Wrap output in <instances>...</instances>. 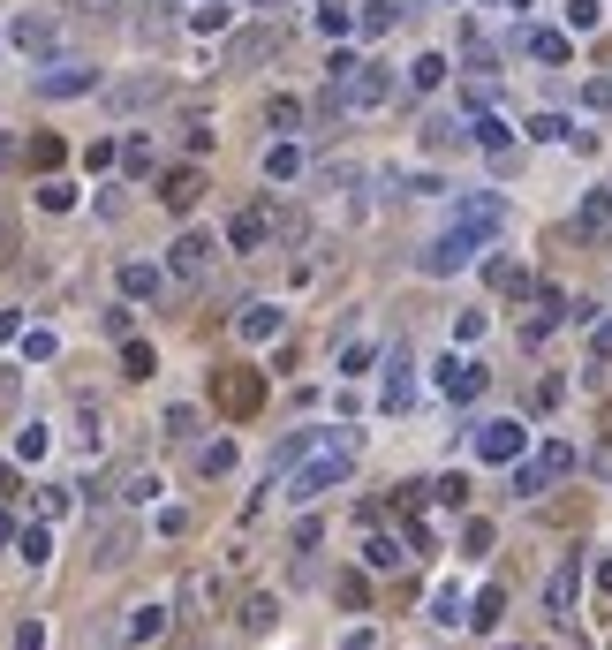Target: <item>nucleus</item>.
<instances>
[{
  "label": "nucleus",
  "mask_w": 612,
  "mask_h": 650,
  "mask_svg": "<svg viewBox=\"0 0 612 650\" xmlns=\"http://www.w3.org/2000/svg\"><path fill=\"white\" fill-rule=\"evenodd\" d=\"M348 469H356V439H325L318 454H310V462L288 477V499H295V507H310V499H325L340 477H348Z\"/></svg>",
  "instance_id": "f257e3e1"
},
{
  "label": "nucleus",
  "mask_w": 612,
  "mask_h": 650,
  "mask_svg": "<svg viewBox=\"0 0 612 650\" xmlns=\"http://www.w3.org/2000/svg\"><path fill=\"white\" fill-rule=\"evenodd\" d=\"M212 401H220V416H257V401H265V378L250 371V363H227V371H212Z\"/></svg>",
  "instance_id": "f03ea898"
},
{
  "label": "nucleus",
  "mask_w": 612,
  "mask_h": 650,
  "mask_svg": "<svg viewBox=\"0 0 612 650\" xmlns=\"http://www.w3.org/2000/svg\"><path fill=\"white\" fill-rule=\"evenodd\" d=\"M91 560L99 567H129L136 560V522L129 514H114V507L91 514Z\"/></svg>",
  "instance_id": "7ed1b4c3"
},
{
  "label": "nucleus",
  "mask_w": 612,
  "mask_h": 650,
  "mask_svg": "<svg viewBox=\"0 0 612 650\" xmlns=\"http://www.w3.org/2000/svg\"><path fill=\"white\" fill-rule=\"evenodd\" d=\"M567 469H575V446H567V439H552V446H544V454H529V462H514V492H544V484H552V477H567Z\"/></svg>",
  "instance_id": "20e7f679"
},
{
  "label": "nucleus",
  "mask_w": 612,
  "mask_h": 650,
  "mask_svg": "<svg viewBox=\"0 0 612 650\" xmlns=\"http://www.w3.org/2000/svg\"><path fill=\"white\" fill-rule=\"evenodd\" d=\"M476 250H484V235H476V227H454V235H439V242L424 250V273H431V280H439V273H461Z\"/></svg>",
  "instance_id": "39448f33"
},
{
  "label": "nucleus",
  "mask_w": 612,
  "mask_h": 650,
  "mask_svg": "<svg viewBox=\"0 0 612 650\" xmlns=\"http://www.w3.org/2000/svg\"><path fill=\"white\" fill-rule=\"evenodd\" d=\"M522 446H529V431L514 424V416H492V424H476V454H484V462H522Z\"/></svg>",
  "instance_id": "423d86ee"
},
{
  "label": "nucleus",
  "mask_w": 612,
  "mask_h": 650,
  "mask_svg": "<svg viewBox=\"0 0 612 650\" xmlns=\"http://www.w3.org/2000/svg\"><path fill=\"white\" fill-rule=\"evenodd\" d=\"M167 273H174V288H204V273H212V235H182L174 257H167Z\"/></svg>",
  "instance_id": "0eeeda50"
},
{
  "label": "nucleus",
  "mask_w": 612,
  "mask_h": 650,
  "mask_svg": "<svg viewBox=\"0 0 612 650\" xmlns=\"http://www.w3.org/2000/svg\"><path fill=\"white\" fill-rule=\"evenodd\" d=\"M484 386H492V371H484V363H469V356H446V363H439V394H446V401H476Z\"/></svg>",
  "instance_id": "6e6552de"
},
{
  "label": "nucleus",
  "mask_w": 612,
  "mask_h": 650,
  "mask_svg": "<svg viewBox=\"0 0 612 650\" xmlns=\"http://www.w3.org/2000/svg\"><path fill=\"white\" fill-rule=\"evenodd\" d=\"M393 91V76L386 69H371V61H356V69L340 76V106H378Z\"/></svg>",
  "instance_id": "1a4fd4ad"
},
{
  "label": "nucleus",
  "mask_w": 612,
  "mask_h": 650,
  "mask_svg": "<svg viewBox=\"0 0 612 650\" xmlns=\"http://www.w3.org/2000/svg\"><path fill=\"white\" fill-rule=\"evenodd\" d=\"M174 628V605H129V635H121V643H129V650H144V643H159V635H167Z\"/></svg>",
  "instance_id": "9d476101"
},
{
  "label": "nucleus",
  "mask_w": 612,
  "mask_h": 650,
  "mask_svg": "<svg viewBox=\"0 0 612 650\" xmlns=\"http://www.w3.org/2000/svg\"><path fill=\"white\" fill-rule=\"evenodd\" d=\"M272 53H280V31H272V23H250V31H235L227 61H235V69H257V61H272Z\"/></svg>",
  "instance_id": "9b49d317"
},
{
  "label": "nucleus",
  "mask_w": 612,
  "mask_h": 650,
  "mask_svg": "<svg viewBox=\"0 0 612 650\" xmlns=\"http://www.w3.org/2000/svg\"><path fill=\"white\" fill-rule=\"evenodd\" d=\"M454 227H476V235L492 242L499 227H507V205H499V197H461V205H454Z\"/></svg>",
  "instance_id": "f8f14e48"
},
{
  "label": "nucleus",
  "mask_w": 612,
  "mask_h": 650,
  "mask_svg": "<svg viewBox=\"0 0 612 650\" xmlns=\"http://www.w3.org/2000/svg\"><path fill=\"white\" fill-rule=\"evenodd\" d=\"M575 590H582V560H560V575L544 582V605H552V620L575 613Z\"/></svg>",
  "instance_id": "ddd939ff"
},
{
  "label": "nucleus",
  "mask_w": 612,
  "mask_h": 650,
  "mask_svg": "<svg viewBox=\"0 0 612 650\" xmlns=\"http://www.w3.org/2000/svg\"><path fill=\"white\" fill-rule=\"evenodd\" d=\"M8 38H16L31 61H53V46H61V31H53V23H38V16H16V31H8Z\"/></svg>",
  "instance_id": "4468645a"
},
{
  "label": "nucleus",
  "mask_w": 612,
  "mask_h": 650,
  "mask_svg": "<svg viewBox=\"0 0 612 650\" xmlns=\"http://www.w3.org/2000/svg\"><path fill=\"white\" fill-rule=\"evenodd\" d=\"M159 91H167L159 76H129V84H114V91H106V106H114V114H136V106H152Z\"/></svg>",
  "instance_id": "2eb2a0df"
},
{
  "label": "nucleus",
  "mask_w": 612,
  "mask_h": 650,
  "mask_svg": "<svg viewBox=\"0 0 612 650\" xmlns=\"http://www.w3.org/2000/svg\"><path fill=\"white\" fill-rule=\"evenodd\" d=\"M167 280H174V273H152V265H121V295H129V303H144V295L159 303V295H167Z\"/></svg>",
  "instance_id": "dca6fc26"
},
{
  "label": "nucleus",
  "mask_w": 612,
  "mask_h": 650,
  "mask_svg": "<svg viewBox=\"0 0 612 650\" xmlns=\"http://www.w3.org/2000/svg\"><path fill=\"white\" fill-rule=\"evenodd\" d=\"M416 401V378H408V348H393L386 356V409H408Z\"/></svg>",
  "instance_id": "f3484780"
},
{
  "label": "nucleus",
  "mask_w": 612,
  "mask_h": 650,
  "mask_svg": "<svg viewBox=\"0 0 612 650\" xmlns=\"http://www.w3.org/2000/svg\"><path fill=\"white\" fill-rule=\"evenodd\" d=\"M235 325H242V341H272V333H280V310H272V303H250Z\"/></svg>",
  "instance_id": "a211bd4d"
},
{
  "label": "nucleus",
  "mask_w": 612,
  "mask_h": 650,
  "mask_svg": "<svg viewBox=\"0 0 612 650\" xmlns=\"http://www.w3.org/2000/svg\"><path fill=\"white\" fill-rule=\"evenodd\" d=\"M197 167H182V174H167V189H159V197H167V212H189V205H197Z\"/></svg>",
  "instance_id": "6ab92c4d"
},
{
  "label": "nucleus",
  "mask_w": 612,
  "mask_h": 650,
  "mask_svg": "<svg viewBox=\"0 0 612 650\" xmlns=\"http://www.w3.org/2000/svg\"><path fill=\"white\" fill-rule=\"evenodd\" d=\"M38 91L46 99H76V91H91V69H53V76H38Z\"/></svg>",
  "instance_id": "aec40b11"
},
{
  "label": "nucleus",
  "mask_w": 612,
  "mask_h": 650,
  "mask_svg": "<svg viewBox=\"0 0 612 650\" xmlns=\"http://www.w3.org/2000/svg\"><path fill=\"white\" fill-rule=\"evenodd\" d=\"M272 620H280V598H265V590H257V598H242V635H265Z\"/></svg>",
  "instance_id": "412c9836"
},
{
  "label": "nucleus",
  "mask_w": 612,
  "mask_h": 650,
  "mask_svg": "<svg viewBox=\"0 0 612 650\" xmlns=\"http://www.w3.org/2000/svg\"><path fill=\"white\" fill-rule=\"evenodd\" d=\"M265 235H272V227H265V212H242V220L227 227V242H235V250H265Z\"/></svg>",
  "instance_id": "4be33fe9"
},
{
  "label": "nucleus",
  "mask_w": 612,
  "mask_h": 650,
  "mask_svg": "<svg viewBox=\"0 0 612 650\" xmlns=\"http://www.w3.org/2000/svg\"><path fill=\"white\" fill-rule=\"evenodd\" d=\"M121 371H129V378H152V371H159L152 341H136V333H129V341H121Z\"/></svg>",
  "instance_id": "5701e85b"
},
{
  "label": "nucleus",
  "mask_w": 612,
  "mask_h": 650,
  "mask_svg": "<svg viewBox=\"0 0 612 650\" xmlns=\"http://www.w3.org/2000/svg\"><path fill=\"white\" fill-rule=\"evenodd\" d=\"M16 545H23V560H31V567H46V560H53V537H46V522L16 530Z\"/></svg>",
  "instance_id": "b1692460"
},
{
  "label": "nucleus",
  "mask_w": 612,
  "mask_h": 650,
  "mask_svg": "<svg viewBox=\"0 0 612 650\" xmlns=\"http://www.w3.org/2000/svg\"><path fill=\"white\" fill-rule=\"evenodd\" d=\"M197 469H204V477H227V469H235V446H227V439L197 446Z\"/></svg>",
  "instance_id": "393cba45"
},
{
  "label": "nucleus",
  "mask_w": 612,
  "mask_h": 650,
  "mask_svg": "<svg viewBox=\"0 0 612 650\" xmlns=\"http://www.w3.org/2000/svg\"><path fill=\"white\" fill-rule=\"evenodd\" d=\"M499 613H507V590H484L476 613H469V628H499Z\"/></svg>",
  "instance_id": "a878e982"
},
{
  "label": "nucleus",
  "mask_w": 612,
  "mask_h": 650,
  "mask_svg": "<svg viewBox=\"0 0 612 650\" xmlns=\"http://www.w3.org/2000/svg\"><path fill=\"white\" fill-rule=\"evenodd\" d=\"M431 620H439V628H454V620H469V613H461V590H454V582H446L439 598H431Z\"/></svg>",
  "instance_id": "bb28decb"
},
{
  "label": "nucleus",
  "mask_w": 612,
  "mask_h": 650,
  "mask_svg": "<svg viewBox=\"0 0 612 650\" xmlns=\"http://www.w3.org/2000/svg\"><path fill=\"white\" fill-rule=\"evenodd\" d=\"M16 409H23V371L0 363V416H16Z\"/></svg>",
  "instance_id": "cd10ccee"
},
{
  "label": "nucleus",
  "mask_w": 612,
  "mask_h": 650,
  "mask_svg": "<svg viewBox=\"0 0 612 650\" xmlns=\"http://www.w3.org/2000/svg\"><path fill=\"white\" fill-rule=\"evenodd\" d=\"M16 250H23V242H16V212L0 205V273H8V265H16Z\"/></svg>",
  "instance_id": "c85d7f7f"
},
{
  "label": "nucleus",
  "mask_w": 612,
  "mask_h": 650,
  "mask_svg": "<svg viewBox=\"0 0 612 650\" xmlns=\"http://www.w3.org/2000/svg\"><path fill=\"white\" fill-rule=\"evenodd\" d=\"M612 227V197H590V205H582V235H605Z\"/></svg>",
  "instance_id": "c756f323"
},
{
  "label": "nucleus",
  "mask_w": 612,
  "mask_h": 650,
  "mask_svg": "<svg viewBox=\"0 0 612 650\" xmlns=\"http://www.w3.org/2000/svg\"><path fill=\"white\" fill-rule=\"evenodd\" d=\"M363 560H371V567H401V537H371V545H363Z\"/></svg>",
  "instance_id": "7c9ffc66"
},
{
  "label": "nucleus",
  "mask_w": 612,
  "mask_h": 650,
  "mask_svg": "<svg viewBox=\"0 0 612 650\" xmlns=\"http://www.w3.org/2000/svg\"><path fill=\"white\" fill-rule=\"evenodd\" d=\"M189 23H197V31H227V23H235V8H227V0H212V8H197Z\"/></svg>",
  "instance_id": "2f4dec72"
},
{
  "label": "nucleus",
  "mask_w": 612,
  "mask_h": 650,
  "mask_svg": "<svg viewBox=\"0 0 612 650\" xmlns=\"http://www.w3.org/2000/svg\"><path fill=\"white\" fill-rule=\"evenodd\" d=\"M16 454H23V462H46V431H38V424H23V439H16Z\"/></svg>",
  "instance_id": "473e14b6"
},
{
  "label": "nucleus",
  "mask_w": 612,
  "mask_h": 650,
  "mask_svg": "<svg viewBox=\"0 0 612 650\" xmlns=\"http://www.w3.org/2000/svg\"><path fill=\"white\" fill-rule=\"evenodd\" d=\"M295 167H303V159H295V152H288V144H280V152H265V174H272V182H288V174H295Z\"/></svg>",
  "instance_id": "72a5a7b5"
},
{
  "label": "nucleus",
  "mask_w": 612,
  "mask_h": 650,
  "mask_svg": "<svg viewBox=\"0 0 612 650\" xmlns=\"http://www.w3.org/2000/svg\"><path fill=\"white\" fill-rule=\"evenodd\" d=\"M38 205H46V212H68V205H76V189H68V182H46V189H38Z\"/></svg>",
  "instance_id": "f704fd0d"
},
{
  "label": "nucleus",
  "mask_w": 612,
  "mask_h": 650,
  "mask_svg": "<svg viewBox=\"0 0 612 650\" xmlns=\"http://www.w3.org/2000/svg\"><path fill=\"white\" fill-rule=\"evenodd\" d=\"M23 159H38V167H61V137H31V152Z\"/></svg>",
  "instance_id": "c9c22d12"
},
{
  "label": "nucleus",
  "mask_w": 612,
  "mask_h": 650,
  "mask_svg": "<svg viewBox=\"0 0 612 650\" xmlns=\"http://www.w3.org/2000/svg\"><path fill=\"white\" fill-rule=\"evenodd\" d=\"M167 439H197V409H167Z\"/></svg>",
  "instance_id": "e433bc0d"
},
{
  "label": "nucleus",
  "mask_w": 612,
  "mask_h": 650,
  "mask_svg": "<svg viewBox=\"0 0 612 650\" xmlns=\"http://www.w3.org/2000/svg\"><path fill=\"white\" fill-rule=\"evenodd\" d=\"M23 356H31V363L53 356V333H46V325H38V333H23Z\"/></svg>",
  "instance_id": "4c0bfd02"
},
{
  "label": "nucleus",
  "mask_w": 612,
  "mask_h": 650,
  "mask_svg": "<svg viewBox=\"0 0 612 650\" xmlns=\"http://www.w3.org/2000/svg\"><path fill=\"white\" fill-rule=\"evenodd\" d=\"M318 31H325V38L348 31V8H340V0H333V8H318Z\"/></svg>",
  "instance_id": "58836bf2"
},
{
  "label": "nucleus",
  "mask_w": 612,
  "mask_h": 650,
  "mask_svg": "<svg viewBox=\"0 0 612 650\" xmlns=\"http://www.w3.org/2000/svg\"><path fill=\"white\" fill-rule=\"evenodd\" d=\"M431 499H439V507H461V499H469V484L446 477V484H431Z\"/></svg>",
  "instance_id": "ea45409f"
},
{
  "label": "nucleus",
  "mask_w": 612,
  "mask_h": 650,
  "mask_svg": "<svg viewBox=\"0 0 612 650\" xmlns=\"http://www.w3.org/2000/svg\"><path fill=\"white\" fill-rule=\"evenodd\" d=\"M16 650H46V620H23V628H16Z\"/></svg>",
  "instance_id": "a19ab883"
},
{
  "label": "nucleus",
  "mask_w": 612,
  "mask_h": 650,
  "mask_svg": "<svg viewBox=\"0 0 612 650\" xmlns=\"http://www.w3.org/2000/svg\"><path fill=\"white\" fill-rule=\"evenodd\" d=\"M597 356H612V325H605V333H597Z\"/></svg>",
  "instance_id": "79ce46f5"
},
{
  "label": "nucleus",
  "mask_w": 612,
  "mask_h": 650,
  "mask_svg": "<svg viewBox=\"0 0 612 650\" xmlns=\"http://www.w3.org/2000/svg\"><path fill=\"white\" fill-rule=\"evenodd\" d=\"M597 590H612V560H605V567H597Z\"/></svg>",
  "instance_id": "37998d69"
},
{
  "label": "nucleus",
  "mask_w": 612,
  "mask_h": 650,
  "mask_svg": "<svg viewBox=\"0 0 612 650\" xmlns=\"http://www.w3.org/2000/svg\"><path fill=\"white\" fill-rule=\"evenodd\" d=\"M8 537H16V522H8V514H0V545H8Z\"/></svg>",
  "instance_id": "c03bdc74"
}]
</instances>
